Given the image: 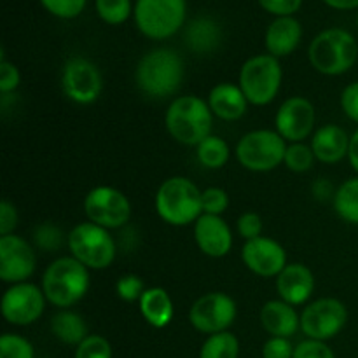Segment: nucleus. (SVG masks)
Here are the masks:
<instances>
[{"label": "nucleus", "mask_w": 358, "mask_h": 358, "mask_svg": "<svg viewBox=\"0 0 358 358\" xmlns=\"http://www.w3.org/2000/svg\"><path fill=\"white\" fill-rule=\"evenodd\" d=\"M184 80V62L173 49L157 48L142 56L135 70L136 87L145 96L163 100L178 91Z\"/></svg>", "instance_id": "1"}, {"label": "nucleus", "mask_w": 358, "mask_h": 358, "mask_svg": "<svg viewBox=\"0 0 358 358\" xmlns=\"http://www.w3.org/2000/svg\"><path fill=\"white\" fill-rule=\"evenodd\" d=\"M164 126L175 142L187 147H198L212 135L213 112L208 101L194 94L178 96L168 105Z\"/></svg>", "instance_id": "2"}, {"label": "nucleus", "mask_w": 358, "mask_h": 358, "mask_svg": "<svg viewBox=\"0 0 358 358\" xmlns=\"http://www.w3.org/2000/svg\"><path fill=\"white\" fill-rule=\"evenodd\" d=\"M308 58L311 66L322 76H343L357 63L358 42L345 28H327L311 41Z\"/></svg>", "instance_id": "3"}, {"label": "nucleus", "mask_w": 358, "mask_h": 358, "mask_svg": "<svg viewBox=\"0 0 358 358\" xmlns=\"http://www.w3.org/2000/svg\"><path fill=\"white\" fill-rule=\"evenodd\" d=\"M90 269L77 259L59 257L48 266L42 276V290L52 306L69 310L90 290Z\"/></svg>", "instance_id": "4"}, {"label": "nucleus", "mask_w": 358, "mask_h": 358, "mask_svg": "<svg viewBox=\"0 0 358 358\" xmlns=\"http://www.w3.org/2000/svg\"><path fill=\"white\" fill-rule=\"evenodd\" d=\"M156 212L170 226L194 224L203 215L201 191L187 177L166 178L156 192Z\"/></svg>", "instance_id": "5"}, {"label": "nucleus", "mask_w": 358, "mask_h": 358, "mask_svg": "<svg viewBox=\"0 0 358 358\" xmlns=\"http://www.w3.org/2000/svg\"><path fill=\"white\" fill-rule=\"evenodd\" d=\"M187 16V0H136L133 17L140 34L166 41L180 31Z\"/></svg>", "instance_id": "6"}, {"label": "nucleus", "mask_w": 358, "mask_h": 358, "mask_svg": "<svg viewBox=\"0 0 358 358\" xmlns=\"http://www.w3.org/2000/svg\"><path fill=\"white\" fill-rule=\"evenodd\" d=\"M287 140L276 129H254L238 140L236 159L254 173L273 171L285 161Z\"/></svg>", "instance_id": "7"}, {"label": "nucleus", "mask_w": 358, "mask_h": 358, "mask_svg": "<svg viewBox=\"0 0 358 358\" xmlns=\"http://www.w3.org/2000/svg\"><path fill=\"white\" fill-rule=\"evenodd\" d=\"M282 80L283 69L280 59L271 55H257L243 63L238 86L247 96L248 103L264 107L278 96Z\"/></svg>", "instance_id": "8"}, {"label": "nucleus", "mask_w": 358, "mask_h": 358, "mask_svg": "<svg viewBox=\"0 0 358 358\" xmlns=\"http://www.w3.org/2000/svg\"><path fill=\"white\" fill-rule=\"evenodd\" d=\"M70 254L73 259L86 266L87 269H107L114 262L117 248L108 229L93 222H80L70 231L69 238Z\"/></svg>", "instance_id": "9"}, {"label": "nucleus", "mask_w": 358, "mask_h": 358, "mask_svg": "<svg viewBox=\"0 0 358 358\" xmlns=\"http://www.w3.org/2000/svg\"><path fill=\"white\" fill-rule=\"evenodd\" d=\"M84 213L87 220L105 229H119L131 217V203L124 192L110 185H98L84 198Z\"/></svg>", "instance_id": "10"}, {"label": "nucleus", "mask_w": 358, "mask_h": 358, "mask_svg": "<svg viewBox=\"0 0 358 358\" xmlns=\"http://www.w3.org/2000/svg\"><path fill=\"white\" fill-rule=\"evenodd\" d=\"M348 322L345 303L336 297H322L308 304L301 313V331L308 339L325 341L336 338Z\"/></svg>", "instance_id": "11"}, {"label": "nucleus", "mask_w": 358, "mask_h": 358, "mask_svg": "<svg viewBox=\"0 0 358 358\" xmlns=\"http://www.w3.org/2000/svg\"><path fill=\"white\" fill-rule=\"evenodd\" d=\"M238 317V306L224 292H208L194 301L189 310V322L198 332L206 336L226 332Z\"/></svg>", "instance_id": "12"}, {"label": "nucleus", "mask_w": 358, "mask_h": 358, "mask_svg": "<svg viewBox=\"0 0 358 358\" xmlns=\"http://www.w3.org/2000/svg\"><path fill=\"white\" fill-rule=\"evenodd\" d=\"M45 303H48V299H45L42 287H37L30 282H23L10 285L3 292L0 310H2L3 318L10 325L27 327V325L35 324L42 317Z\"/></svg>", "instance_id": "13"}, {"label": "nucleus", "mask_w": 358, "mask_h": 358, "mask_svg": "<svg viewBox=\"0 0 358 358\" xmlns=\"http://www.w3.org/2000/svg\"><path fill=\"white\" fill-rule=\"evenodd\" d=\"M62 87L69 100L79 105H90L100 98L103 79L93 62L83 56H73L63 66Z\"/></svg>", "instance_id": "14"}, {"label": "nucleus", "mask_w": 358, "mask_h": 358, "mask_svg": "<svg viewBox=\"0 0 358 358\" xmlns=\"http://www.w3.org/2000/svg\"><path fill=\"white\" fill-rule=\"evenodd\" d=\"M37 268V257L24 238L16 234L0 236V278L3 283L28 282Z\"/></svg>", "instance_id": "15"}, {"label": "nucleus", "mask_w": 358, "mask_h": 358, "mask_svg": "<svg viewBox=\"0 0 358 358\" xmlns=\"http://www.w3.org/2000/svg\"><path fill=\"white\" fill-rule=\"evenodd\" d=\"M315 107L308 98L290 96L280 105L275 115V129L290 143L304 142L313 133Z\"/></svg>", "instance_id": "16"}, {"label": "nucleus", "mask_w": 358, "mask_h": 358, "mask_svg": "<svg viewBox=\"0 0 358 358\" xmlns=\"http://www.w3.org/2000/svg\"><path fill=\"white\" fill-rule=\"evenodd\" d=\"M241 261L248 271L261 278H276L289 264L283 245L268 236L245 241L241 248Z\"/></svg>", "instance_id": "17"}, {"label": "nucleus", "mask_w": 358, "mask_h": 358, "mask_svg": "<svg viewBox=\"0 0 358 358\" xmlns=\"http://www.w3.org/2000/svg\"><path fill=\"white\" fill-rule=\"evenodd\" d=\"M194 241L208 257H226L233 248V231L222 217L203 213L194 222Z\"/></svg>", "instance_id": "18"}, {"label": "nucleus", "mask_w": 358, "mask_h": 358, "mask_svg": "<svg viewBox=\"0 0 358 358\" xmlns=\"http://www.w3.org/2000/svg\"><path fill=\"white\" fill-rule=\"evenodd\" d=\"M275 280L278 299L285 301L292 306L306 304L315 292L313 273L308 266L301 264V262L287 264V268Z\"/></svg>", "instance_id": "19"}, {"label": "nucleus", "mask_w": 358, "mask_h": 358, "mask_svg": "<svg viewBox=\"0 0 358 358\" xmlns=\"http://www.w3.org/2000/svg\"><path fill=\"white\" fill-rule=\"evenodd\" d=\"M259 320L271 338L290 339L301 329V315L296 311V306L282 299L268 301L261 308Z\"/></svg>", "instance_id": "20"}, {"label": "nucleus", "mask_w": 358, "mask_h": 358, "mask_svg": "<svg viewBox=\"0 0 358 358\" xmlns=\"http://www.w3.org/2000/svg\"><path fill=\"white\" fill-rule=\"evenodd\" d=\"M301 41H303V27H301L299 20H296L294 16L273 20L264 35L268 55L278 59L292 55L299 48Z\"/></svg>", "instance_id": "21"}, {"label": "nucleus", "mask_w": 358, "mask_h": 358, "mask_svg": "<svg viewBox=\"0 0 358 358\" xmlns=\"http://www.w3.org/2000/svg\"><path fill=\"white\" fill-rule=\"evenodd\" d=\"M350 138L352 136L341 126L325 124L315 131L313 138H311V149H313L317 161L325 164H336L348 157Z\"/></svg>", "instance_id": "22"}, {"label": "nucleus", "mask_w": 358, "mask_h": 358, "mask_svg": "<svg viewBox=\"0 0 358 358\" xmlns=\"http://www.w3.org/2000/svg\"><path fill=\"white\" fill-rule=\"evenodd\" d=\"M208 105L213 115L222 121L233 122L243 117L250 103L238 84L220 83L210 90Z\"/></svg>", "instance_id": "23"}, {"label": "nucleus", "mask_w": 358, "mask_h": 358, "mask_svg": "<svg viewBox=\"0 0 358 358\" xmlns=\"http://www.w3.org/2000/svg\"><path fill=\"white\" fill-rule=\"evenodd\" d=\"M138 308L143 320L154 329H164L173 320V301H171L170 294L163 287H150V289H145V292L142 294V297L138 301Z\"/></svg>", "instance_id": "24"}, {"label": "nucleus", "mask_w": 358, "mask_h": 358, "mask_svg": "<svg viewBox=\"0 0 358 358\" xmlns=\"http://www.w3.org/2000/svg\"><path fill=\"white\" fill-rule=\"evenodd\" d=\"M51 332L63 345L76 346V348L90 336L84 318L70 310H59L51 318Z\"/></svg>", "instance_id": "25"}, {"label": "nucleus", "mask_w": 358, "mask_h": 358, "mask_svg": "<svg viewBox=\"0 0 358 358\" xmlns=\"http://www.w3.org/2000/svg\"><path fill=\"white\" fill-rule=\"evenodd\" d=\"M185 41L187 45L194 52L206 55V52L215 51L220 44V28L215 20L201 16L192 21L185 31Z\"/></svg>", "instance_id": "26"}, {"label": "nucleus", "mask_w": 358, "mask_h": 358, "mask_svg": "<svg viewBox=\"0 0 358 358\" xmlns=\"http://www.w3.org/2000/svg\"><path fill=\"white\" fill-rule=\"evenodd\" d=\"M334 210L345 222L358 226V175L343 182L334 194Z\"/></svg>", "instance_id": "27"}, {"label": "nucleus", "mask_w": 358, "mask_h": 358, "mask_svg": "<svg viewBox=\"0 0 358 358\" xmlns=\"http://www.w3.org/2000/svg\"><path fill=\"white\" fill-rule=\"evenodd\" d=\"M229 156V145L226 140L217 135H210L196 147V157H198L199 164L208 170H220L222 166H226Z\"/></svg>", "instance_id": "28"}, {"label": "nucleus", "mask_w": 358, "mask_h": 358, "mask_svg": "<svg viewBox=\"0 0 358 358\" xmlns=\"http://www.w3.org/2000/svg\"><path fill=\"white\" fill-rule=\"evenodd\" d=\"M240 357V341L233 332H219L205 339L199 358H238Z\"/></svg>", "instance_id": "29"}, {"label": "nucleus", "mask_w": 358, "mask_h": 358, "mask_svg": "<svg viewBox=\"0 0 358 358\" xmlns=\"http://www.w3.org/2000/svg\"><path fill=\"white\" fill-rule=\"evenodd\" d=\"M94 7L103 23L115 27L128 21L135 9V3H131V0H94Z\"/></svg>", "instance_id": "30"}, {"label": "nucleus", "mask_w": 358, "mask_h": 358, "mask_svg": "<svg viewBox=\"0 0 358 358\" xmlns=\"http://www.w3.org/2000/svg\"><path fill=\"white\" fill-rule=\"evenodd\" d=\"M315 161H317V157H315L311 145H306L304 142H297L290 143V145L287 147L283 164H285L290 171H294V173H304V171H310L311 168H313Z\"/></svg>", "instance_id": "31"}, {"label": "nucleus", "mask_w": 358, "mask_h": 358, "mask_svg": "<svg viewBox=\"0 0 358 358\" xmlns=\"http://www.w3.org/2000/svg\"><path fill=\"white\" fill-rule=\"evenodd\" d=\"M0 358H35L34 345L20 334H3L0 338Z\"/></svg>", "instance_id": "32"}, {"label": "nucleus", "mask_w": 358, "mask_h": 358, "mask_svg": "<svg viewBox=\"0 0 358 358\" xmlns=\"http://www.w3.org/2000/svg\"><path fill=\"white\" fill-rule=\"evenodd\" d=\"M73 358H112V345L103 336L90 334L77 346Z\"/></svg>", "instance_id": "33"}, {"label": "nucleus", "mask_w": 358, "mask_h": 358, "mask_svg": "<svg viewBox=\"0 0 358 358\" xmlns=\"http://www.w3.org/2000/svg\"><path fill=\"white\" fill-rule=\"evenodd\" d=\"M45 10L59 20H73L80 16L87 0H38Z\"/></svg>", "instance_id": "34"}, {"label": "nucleus", "mask_w": 358, "mask_h": 358, "mask_svg": "<svg viewBox=\"0 0 358 358\" xmlns=\"http://www.w3.org/2000/svg\"><path fill=\"white\" fill-rule=\"evenodd\" d=\"M115 292H117L119 299L124 301V303H135L140 301L142 294L145 292V285H143V280L138 275H122L121 278L115 283Z\"/></svg>", "instance_id": "35"}, {"label": "nucleus", "mask_w": 358, "mask_h": 358, "mask_svg": "<svg viewBox=\"0 0 358 358\" xmlns=\"http://www.w3.org/2000/svg\"><path fill=\"white\" fill-rule=\"evenodd\" d=\"M203 213L206 215H222L229 206V194L220 187H208L201 191Z\"/></svg>", "instance_id": "36"}, {"label": "nucleus", "mask_w": 358, "mask_h": 358, "mask_svg": "<svg viewBox=\"0 0 358 358\" xmlns=\"http://www.w3.org/2000/svg\"><path fill=\"white\" fill-rule=\"evenodd\" d=\"M236 229L245 241H250V240H255V238L262 236L264 224H262V219L259 213L245 212L238 217Z\"/></svg>", "instance_id": "37"}, {"label": "nucleus", "mask_w": 358, "mask_h": 358, "mask_svg": "<svg viewBox=\"0 0 358 358\" xmlns=\"http://www.w3.org/2000/svg\"><path fill=\"white\" fill-rule=\"evenodd\" d=\"M294 358H336V353L325 341L306 339L296 346Z\"/></svg>", "instance_id": "38"}, {"label": "nucleus", "mask_w": 358, "mask_h": 358, "mask_svg": "<svg viewBox=\"0 0 358 358\" xmlns=\"http://www.w3.org/2000/svg\"><path fill=\"white\" fill-rule=\"evenodd\" d=\"M21 83V73L17 70V66L14 63L7 62V59H0V93L3 96H7L9 93H13L14 90H17Z\"/></svg>", "instance_id": "39"}, {"label": "nucleus", "mask_w": 358, "mask_h": 358, "mask_svg": "<svg viewBox=\"0 0 358 358\" xmlns=\"http://www.w3.org/2000/svg\"><path fill=\"white\" fill-rule=\"evenodd\" d=\"M257 2L266 13L276 17L294 16L303 6V0H257Z\"/></svg>", "instance_id": "40"}, {"label": "nucleus", "mask_w": 358, "mask_h": 358, "mask_svg": "<svg viewBox=\"0 0 358 358\" xmlns=\"http://www.w3.org/2000/svg\"><path fill=\"white\" fill-rule=\"evenodd\" d=\"M296 346L287 338H269L262 346V358H294Z\"/></svg>", "instance_id": "41"}, {"label": "nucleus", "mask_w": 358, "mask_h": 358, "mask_svg": "<svg viewBox=\"0 0 358 358\" xmlns=\"http://www.w3.org/2000/svg\"><path fill=\"white\" fill-rule=\"evenodd\" d=\"M339 103H341V108L343 112H345L346 117L358 124V80L348 84V86L343 90Z\"/></svg>", "instance_id": "42"}, {"label": "nucleus", "mask_w": 358, "mask_h": 358, "mask_svg": "<svg viewBox=\"0 0 358 358\" xmlns=\"http://www.w3.org/2000/svg\"><path fill=\"white\" fill-rule=\"evenodd\" d=\"M62 231L56 229L51 224H42L35 231V241L41 248L45 250H52V248H58L62 245Z\"/></svg>", "instance_id": "43"}, {"label": "nucleus", "mask_w": 358, "mask_h": 358, "mask_svg": "<svg viewBox=\"0 0 358 358\" xmlns=\"http://www.w3.org/2000/svg\"><path fill=\"white\" fill-rule=\"evenodd\" d=\"M17 226V210L10 201L3 199L0 203V236L13 234L14 227Z\"/></svg>", "instance_id": "44"}, {"label": "nucleus", "mask_w": 358, "mask_h": 358, "mask_svg": "<svg viewBox=\"0 0 358 358\" xmlns=\"http://www.w3.org/2000/svg\"><path fill=\"white\" fill-rule=\"evenodd\" d=\"M313 194H315V198L324 199V201L329 198L334 199V194H336L334 185H332L327 178H320V180H317L313 184Z\"/></svg>", "instance_id": "45"}, {"label": "nucleus", "mask_w": 358, "mask_h": 358, "mask_svg": "<svg viewBox=\"0 0 358 358\" xmlns=\"http://www.w3.org/2000/svg\"><path fill=\"white\" fill-rule=\"evenodd\" d=\"M348 159L352 168L355 170V173L358 175V129L352 135L350 138V150H348Z\"/></svg>", "instance_id": "46"}, {"label": "nucleus", "mask_w": 358, "mask_h": 358, "mask_svg": "<svg viewBox=\"0 0 358 358\" xmlns=\"http://www.w3.org/2000/svg\"><path fill=\"white\" fill-rule=\"evenodd\" d=\"M324 2L336 10L358 9V0H324Z\"/></svg>", "instance_id": "47"}, {"label": "nucleus", "mask_w": 358, "mask_h": 358, "mask_svg": "<svg viewBox=\"0 0 358 358\" xmlns=\"http://www.w3.org/2000/svg\"><path fill=\"white\" fill-rule=\"evenodd\" d=\"M357 30H358V13H357Z\"/></svg>", "instance_id": "48"}]
</instances>
